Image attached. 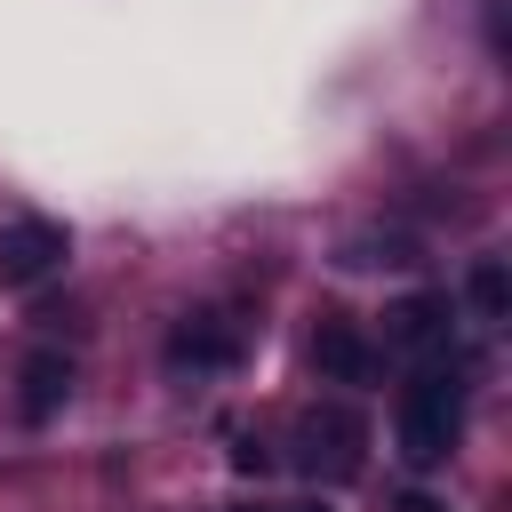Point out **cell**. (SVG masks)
Returning <instances> with one entry per match:
<instances>
[{
    "instance_id": "9",
    "label": "cell",
    "mask_w": 512,
    "mask_h": 512,
    "mask_svg": "<svg viewBox=\"0 0 512 512\" xmlns=\"http://www.w3.org/2000/svg\"><path fill=\"white\" fill-rule=\"evenodd\" d=\"M464 296H472V312H480V320H504V312H512L504 256H472V272H464Z\"/></svg>"
},
{
    "instance_id": "4",
    "label": "cell",
    "mask_w": 512,
    "mask_h": 512,
    "mask_svg": "<svg viewBox=\"0 0 512 512\" xmlns=\"http://www.w3.org/2000/svg\"><path fill=\"white\" fill-rule=\"evenodd\" d=\"M240 360V320H224V312H184L176 328H168V368L176 376H216V368H232Z\"/></svg>"
},
{
    "instance_id": "11",
    "label": "cell",
    "mask_w": 512,
    "mask_h": 512,
    "mask_svg": "<svg viewBox=\"0 0 512 512\" xmlns=\"http://www.w3.org/2000/svg\"><path fill=\"white\" fill-rule=\"evenodd\" d=\"M264 512H328V504H264Z\"/></svg>"
},
{
    "instance_id": "10",
    "label": "cell",
    "mask_w": 512,
    "mask_h": 512,
    "mask_svg": "<svg viewBox=\"0 0 512 512\" xmlns=\"http://www.w3.org/2000/svg\"><path fill=\"white\" fill-rule=\"evenodd\" d=\"M392 512H448V504H440V496H424V488H408V496H400Z\"/></svg>"
},
{
    "instance_id": "7",
    "label": "cell",
    "mask_w": 512,
    "mask_h": 512,
    "mask_svg": "<svg viewBox=\"0 0 512 512\" xmlns=\"http://www.w3.org/2000/svg\"><path fill=\"white\" fill-rule=\"evenodd\" d=\"M72 400V360L64 352H24V368H16V408H24V424H48L56 408Z\"/></svg>"
},
{
    "instance_id": "2",
    "label": "cell",
    "mask_w": 512,
    "mask_h": 512,
    "mask_svg": "<svg viewBox=\"0 0 512 512\" xmlns=\"http://www.w3.org/2000/svg\"><path fill=\"white\" fill-rule=\"evenodd\" d=\"M360 448H368V432H360L352 408H304L296 432H288V464L304 480H328V488L360 472Z\"/></svg>"
},
{
    "instance_id": "1",
    "label": "cell",
    "mask_w": 512,
    "mask_h": 512,
    "mask_svg": "<svg viewBox=\"0 0 512 512\" xmlns=\"http://www.w3.org/2000/svg\"><path fill=\"white\" fill-rule=\"evenodd\" d=\"M392 440H400V464L408 472H432L456 456L464 440V360H416L408 384H400V408H392Z\"/></svg>"
},
{
    "instance_id": "6",
    "label": "cell",
    "mask_w": 512,
    "mask_h": 512,
    "mask_svg": "<svg viewBox=\"0 0 512 512\" xmlns=\"http://www.w3.org/2000/svg\"><path fill=\"white\" fill-rule=\"evenodd\" d=\"M456 312H448V296H408V304H392V344L408 352V360H448L456 352V328H448Z\"/></svg>"
},
{
    "instance_id": "8",
    "label": "cell",
    "mask_w": 512,
    "mask_h": 512,
    "mask_svg": "<svg viewBox=\"0 0 512 512\" xmlns=\"http://www.w3.org/2000/svg\"><path fill=\"white\" fill-rule=\"evenodd\" d=\"M336 264H344V272H408V264H416V240H408V232H352V240L336 248Z\"/></svg>"
},
{
    "instance_id": "5",
    "label": "cell",
    "mask_w": 512,
    "mask_h": 512,
    "mask_svg": "<svg viewBox=\"0 0 512 512\" xmlns=\"http://www.w3.org/2000/svg\"><path fill=\"white\" fill-rule=\"evenodd\" d=\"M312 368H320V384H376V344H368L344 312H320V328H312Z\"/></svg>"
},
{
    "instance_id": "3",
    "label": "cell",
    "mask_w": 512,
    "mask_h": 512,
    "mask_svg": "<svg viewBox=\"0 0 512 512\" xmlns=\"http://www.w3.org/2000/svg\"><path fill=\"white\" fill-rule=\"evenodd\" d=\"M72 232L56 216H8L0 224V288H40L48 272H64Z\"/></svg>"
}]
</instances>
